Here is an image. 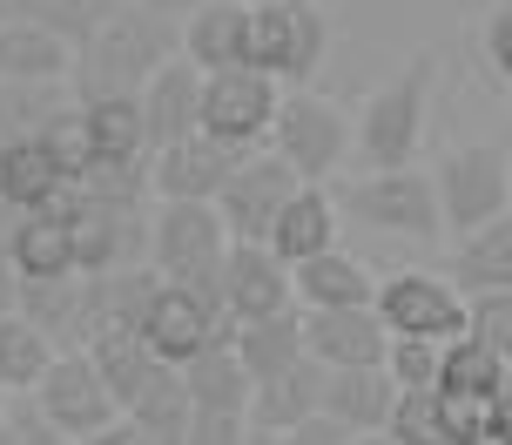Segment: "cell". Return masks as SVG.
<instances>
[{"label":"cell","mask_w":512,"mask_h":445,"mask_svg":"<svg viewBox=\"0 0 512 445\" xmlns=\"http://www.w3.org/2000/svg\"><path fill=\"white\" fill-rule=\"evenodd\" d=\"M398 445H452V425H445V398L438 392H398V412L384 425Z\"/></svg>","instance_id":"d590c367"},{"label":"cell","mask_w":512,"mask_h":445,"mask_svg":"<svg viewBox=\"0 0 512 445\" xmlns=\"http://www.w3.org/2000/svg\"><path fill=\"white\" fill-rule=\"evenodd\" d=\"M75 108V81H7L0 75V149L48 135Z\"/></svg>","instance_id":"f1b7e54d"},{"label":"cell","mask_w":512,"mask_h":445,"mask_svg":"<svg viewBox=\"0 0 512 445\" xmlns=\"http://www.w3.org/2000/svg\"><path fill=\"white\" fill-rule=\"evenodd\" d=\"M7 14H14V0H0V21H7Z\"/></svg>","instance_id":"c3c4849f"},{"label":"cell","mask_w":512,"mask_h":445,"mask_svg":"<svg viewBox=\"0 0 512 445\" xmlns=\"http://www.w3.org/2000/svg\"><path fill=\"white\" fill-rule=\"evenodd\" d=\"M142 338H149L155 365H176L189 371L203 351L236 338V324L223 317V297H209V290H189V284H162L149 297V317H142Z\"/></svg>","instance_id":"ba28073f"},{"label":"cell","mask_w":512,"mask_h":445,"mask_svg":"<svg viewBox=\"0 0 512 445\" xmlns=\"http://www.w3.org/2000/svg\"><path fill=\"white\" fill-rule=\"evenodd\" d=\"M0 203H7V196H0Z\"/></svg>","instance_id":"681fc988"},{"label":"cell","mask_w":512,"mask_h":445,"mask_svg":"<svg viewBox=\"0 0 512 445\" xmlns=\"http://www.w3.org/2000/svg\"><path fill=\"white\" fill-rule=\"evenodd\" d=\"M182 378H189V398H196V412H230V419H250L256 378H250V365L236 358V338H230V344H216V351H203V358L182 371Z\"/></svg>","instance_id":"4dcf8cb0"},{"label":"cell","mask_w":512,"mask_h":445,"mask_svg":"<svg viewBox=\"0 0 512 445\" xmlns=\"http://www.w3.org/2000/svg\"><path fill=\"white\" fill-rule=\"evenodd\" d=\"M142 7H155V14H169V21H189L203 0H142Z\"/></svg>","instance_id":"bcb514c9"},{"label":"cell","mask_w":512,"mask_h":445,"mask_svg":"<svg viewBox=\"0 0 512 445\" xmlns=\"http://www.w3.org/2000/svg\"><path fill=\"white\" fill-rule=\"evenodd\" d=\"M270 149H277L304 183H331L344 162H358V115H344L331 95L290 88L277 129H270Z\"/></svg>","instance_id":"8992f818"},{"label":"cell","mask_w":512,"mask_h":445,"mask_svg":"<svg viewBox=\"0 0 512 445\" xmlns=\"http://www.w3.org/2000/svg\"><path fill=\"white\" fill-rule=\"evenodd\" d=\"M142 115H149V142H182L203 129V68L196 61H169L162 75L142 88Z\"/></svg>","instance_id":"7402d4cb"},{"label":"cell","mask_w":512,"mask_h":445,"mask_svg":"<svg viewBox=\"0 0 512 445\" xmlns=\"http://www.w3.org/2000/svg\"><path fill=\"white\" fill-rule=\"evenodd\" d=\"M351 445H398L391 432H364V439H351Z\"/></svg>","instance_id":"7dc6e473"},{"label":"cell","mask_w":512,"mask_h":445,"mask_svg":"<svg viewBox=\"0 0 512 445\" xmlns=\"http://www.w3.org/2000/svg\"><path fill=\"white\" fill-rule=\"evenodd\" d=\"M358 304H378V277L351 250L297 263V311H358Z\"/></svg>","instance_id":"603a6c76"},{"label":"cell","mask_w":512,"mask_h":445,"mask_svg":"<svg viewBox=\"0 0 512 445\" xmlns=\"http://www.w3.org/2000/svg\"><path fill=\"white\" fill-rule=\"evenodd\" d=\"M54 358H61V344H54L27 311L0 317V398H34L41 378L54 371Z\"/></svg>","instance_id":"83f0119b"},{"label":"cell","mask_w":512,"mask_h":445,"mask_svg":"<svg viewBox=\"0 0 512 445\" xmlns=\"http://www.w3.org/2000/svg\"><path fill=\"white\" fill-rule=\"evenodd\" d=\"M21 297H27V277H21V270H14L7 257H0V317L21 311Z\"/></svg>","instance_id":"b9f144b4"},{"label":"cell","mask_w":512,"mask_h":445,"mask_svg":"<svg viewBox=\"0 0 512 445\" xmlns=\"http://www.w3.org/2000/svg\"><path fill=\"white\" fill-rule=\"evenodd\" d=\"M81 48L41 21H0V75L7 81H75Z\"/></svg>","instance_id":"ffe728a7"},{"label":"cell","mask_w":512,"mask_h":445,"mask_svg":"<svg viewBox=\"0 0 512 445\" xmlns=\"http://www.w3.org/2000/svg\"><path fill=\"white\" fill-rule=\"evenodd\" d=\"M438 54H411L391 81H378L358 108V169H411L432 122Z\"/></svg>","instance_id":"7a4b0ae2"},{"label":"cell","mask_w":512,"mask_h":445,"mask_svg":"<svg viewBox=\"0 0 512 445\" xmlns=\"http://www.w3.org/2000/svg\"><path fill=\"white\" fill-rule=\"evenodd\" d=\"M283 81H270L263 68H230V75H203V135L230 142L236 156L270 149V129L283 115Z\"/></svg>","instance_id":"9c48e42d"},{"label":"cell","mask_w":512,"mask_h":445,"mask_svg":"<svg viewBox=\"0 0 512 445\" xmlns=\"http://www.w3.org/2000/svg\"><path fill=\"white\" fill-rule=\"evenodd\" d=\"M492 432H499V439L512 445V378H506V392L492 398Z\"/></svg>","instance_id":"ee69618b"},{"label":"cell","mask_w":512,"mask_h":445,"mask_svg":"<svg viewBox=\"0 0 512 445\" xmlns=\"http://www.w3.org/2000/svg\"><path fill=\"white\" fill-rule=\"evenodd\" d=\"M236 358L250 365L256 385H270V378H283V371H297L310 358L304 311H283V317H263V324H243V331H236Z\"/></svg>","instance_id":"1f68e13d"},{"label":"cell","mask_w":512,"mask_h":445,"mask_svg":"<svg viewBox=\"0 0 512 445\" xmlns=\"http://www.w3.org/2000/svg\"><path fill=\"white\" fill-rule=\"evenodd\" d=\"M465 331L486 344L499 365H512V290H486V297H472V317H465Z\"/></svg>","instance_id":"74e56055"},{"label":"cell","mask_w":512,"mask_h":445,"mask_svg":"<svg viewBox=\"0 0 512 445\" xmlns=\"http://www.w3.org/2000/svg\"><path fill=\"white\" fill-rule=\"evenodd\" d=\"M304 344L324 371H364L391 358V324L378 317V304L358 311H304Z\"/></svg>","instance_id":"2e32d148"},{"label":"cell","mask_w":512,"mask_h":445,"mask_svg":"<svg viewBox=\"0 0 512 445\" xmlns=\"http://www.w3.org/2000/svg\"><path fill=\"white\" fill-rule=\"evenodd\" d=\"M324 412L351 432H384L391 412H398V385L384 365H364V371H331L324 378Z\"/></svg>","instance_id":"d4e9b609"},{"label":"cell","mask_w":512,"mask_h":445,"mask_svg":"<svg viewBox=\"0 0 512 445\" xmlns=\"http://www.w3.org/2000/svg\"><path fill=\"white\" fill-rule=\"evenodd\" d=\"M88 358H95V371L108 378V392L122 398V419H128V405H135V392L155 378V351L142 331H122V338H95L88 344Z\"/></svg>","instance_id":"d6a6232c"},{"label":"cell","mask_w":512,"mask_h":445,"mask_svg":"<svg viewBox=\"0 0 512 445\" xmlns=\"http://www.w3.org/2000/svg\"><path fill=\"white\" fill-rule=\"evenodd\" d=\"M297 189H304V176H297L277 149H256V156L236 162V176L223 183L216 210H223V223H230L236 243H270V230H277V216L290 210Z\"/></svg>","instance_id":"7c38bea8"},{"label":"cell","mask_w":512,"mask_h":445,"mask_svg":"<svg viewBox=\"0 0 512 445\" xmlns=\"http://www.w3.org/2000/svg\"><path fill=\"white\" fill-rule=\"evenodd\" d=\"M445 277H452L465 297L512 290V216H499V223H486V230H472V236H452Z\"/></svg>","instance_id":"484cf974"},{"label":"cell","mask_w":512,"mask_h":445,"mask_svg":"<svg viewBox=\"0 0 512 445\" xmlns=\"http://www.w3.org/2000/svg\"><path fill=\"white\" fill-rule=\"evenodd\" d=\"M122 7H128V0H14V14H21V21H41V27H54V34H68L75 48L102 21H115ZM14 14H7V21H14Z\"/></svg>","instance_id":"e575fe53"},{"label":"cell","mask_w":512,"mask_h":445,"mask_svg":"<svg viewBox=\"0 0 512 445\" xmlns=\"http://www.w3.org/2000/svg\"><path fill=\"white\" fill-rule=\"evenodd\" d=\"M128 425H135L149 445H182V439H189V425H196L189 378H182L176 365H155V378L135 392V405H128Z\"/></svg>","instance_id":"4316f807"},{"label":"cell","mask_w":512,"mask_h":445,"mask_svg":"<svg viewBox=\"0 0 512 445\" xmlns=\"http://www.w3.org/2000/svg\"><path fill=\"white\" fill-rule=\"evenodd\" d=\"M182 445H250V419H230V412H196L189 439Z\"/></svg>","instance_id":"ab89813d"},{"label":"cell","mask_w":512,"mask_h":445,"mask_svg":"<svg viewBox=\"0 0 512 445\" xmlns=\"http://www.w3.org/2000/svg\"><path fill=\"white\" fill-rule=\"evenodd\" d=\"M506 378H512V365H499L472 331L445 344V385H438V392H452V398H499V392H506Z\"/></svg>","instance_id":"836d02e7"},{"label":"cell","mask_w":512,"mask_h":445,"mask_svg":"<svg viewBox=\"0 0 512 445\" xmlns=\"http://www.w3.org/2000/svg\"><path fill=\"white\" fill-rule=\"evenodd\" d=\"M391 385L398 392H438L445 385V344H425V338H391Z\"/></svg>","instance_id":"8d00e7d4"},{"label":"cell","mask_w":512,"mask_h":445,"mask_svg":"<svg viewBox=\"0 0 512 445\" xmlns=\"http://www.w3.org/2000/svg\"><path fill=\"white\" fill-rule=\"evenodd\" d=\"M81 445H149V439H142V432H135V425H108V432H95V439H81Z\"/></svg>","instance_id":"f6af8a7d"},{"label":"cell","mask_w":512,"mask_h":445,"mask_svg":"<svg viewBox=\"0 0 512 445\" xmlns=\"http://www.w3.org/2000/svg\"><path fill=\"white\" fill-rule=\"evenodd\" d=\"M230 250H236V236H230V223H223L216 203H155L149 270L162 284H189V290H209V297H216Z\"/></svg>","instance_id":"3957f363"},{"label":"cell","mask_w":512,"mask_h":445,"mask_svg":"<svg viewBox=\"0 0 512 445\" xmlns=\"http://www.w3.org/2000/svg\"><path fill=\"white\" fill-rule=\"evenodd\" d=\"M270 250H277L290 270L310 263V257H324V250H344V196H337L331 183H304L290 196V210L277 216Z\"/></svg>","instance_id":"ac0fdd59"},{"label":"cell","mask_w":512,"mask_h":445,"mask_svg":"<svg viewBox=\"0 0 512 445\" xmlns=\"http://www.w3.org/2000/svg\"><path fill=\"white\" fill-rule=\"evenodd\" d=\"M438 210H445V236H472L512 216V156L506 142H452L438 156Z\"/></svg>","instance_id":"5b68a950"},{"label":"cell","mask_w":512,"mask_h":445,"mask_svg":"<svg viewBox=\"0 0 512 445\" xmlns=\"http://www.w3.org/2000/svg\"><path fill=\"white\" fill-rule=\"evenodd\" d=\"M216 297H223V317L243 331V324H263V317L297 311V270H290L270 243H236L230 263H223Z\"/></svg>","instance_id":"5bb4252c"},{"label":"cell","mask_w":512,"mask_h":445,"mask_svg":"<svg viewBox=\"0 0 512 445\" xmlns=\"http://www.w3.org/2000/svg\"><path fill=\"white\" fill-rule=\"evenodd\" d=\"M0 445H27V425H21V405L14 398L0 405Z\"/></svg>","instance_id":"7bdbcfd3"},{"label":"cell","mask_w":512,"mask_h":445,"mask_svg":"<svg viewBox=\"0 0 512 445\" xmlns=\"http://www.w3.org/2000/svg\"><path fill=\"white\" fill-rule=\"evenodd\" d=\"M331 54V14L317 0H256V48L250 68H263L283 88H310V75Z\"/></svg>","instance_id":"52a82bcc"},{"label":"cell","mask_w":512,"mask_h":445,"mask_svg":"<svg viewBox=\"0 0 512 445\" xmlns=\"http://www.w3.org/2000/svg\"><path fill=\"white\" fill-rule=\"evenodd\" d=\"M7 263L21 270L27 284H61V277H81V250H75V223L68 210H27L21 236H14V250Z\"/></svg>","instance_id":"44dd1931"},{"label":"cell","mask_w":512,"mask_h":445,"mask_svg":"<svg viewBox=\"0 0 512 445\" xmlns=\"http://www.w3.org/2000/svg\"><path fill=\"white\" fill-rule=\"evenodd\" d=\"M378 317L391 324V338L452 344V338H465L472 297H465L445 270H391L378 284Z\"/></svg>","instance_id":"30bf717a"},{"label":"cell","mask_w":512,"mask_h":445,"mask_svg":"<svg viewBox=\"0 0 512 445\" xmlns=\"http://www.w3.org/2000/svg\"><path fill=\"white\" fill-rule=\"evenodd\" d=\"M81 122H88V142H95V162H149V115H142V95H108V102H81Z\"/></svg>","instance_id":"f546056e"},{"label":"cell","mask_w":512,"mask_h":445,"mask_svg":"<svg viewBox=\"0 0 512 445\" xmlns=\"http://www.w3.org/2000/svg\"><path fill=\"white\" fill-rule=\"evenodd\" d=\"M0 196L14 210H61L75 196V176L61 169V156H54L41 135L34 142H7L0 149Z\"/></svg>","instance_id":"d6986e66"},{"label":"cell","mask_w":512,"mask_h":445,"mask_svg":"<svg viewBox=\"0 0 512 445\" xmlns=\"http://www.w3.org/2000/svg\"><path fill=\"white\" fill-rule=\"evenodd\" d=\"M169 61H182V21L128 0L115 21H102L81 41L75 61V102H108V95H142Z\"/></svg>","instance_id":"6da1fadb"},{"label":"cell","mask_w":512,"mask_h":445,"mask_svg":"<svg viewBox=\"0 0 512 445\" xmlns=\"http://www.w3.org/2000/svg\"><path fill=\"white\" fill-rule=\"evenodd\" d=\"M34 405H41V419L61 425L75 445L95 439V432H108V425H122V398L108 392V378L95 371V358H88V351H61V358H54V371L41 378Z\"/></svg>","instance_id":"4fadbf2b"},{"label":"cell","mask_w":512,"mask_h":445,"mask_svg":"<svg viewBox=\"0 0 512 445\" xmlns=\"http://www.w3.org/2000/svg\"><path fill=\"white\" fill-rule=\"evenodd\" d=\"M351 439H364V432H351V425H337L331 412H317V419H304V425H297V432H290L283 445H351Z\"/></svg>","instance_id":"60d3db41"},{"label":"cell","mask_w":512,"mask_h":445,"mask_svg":"<svg viewBox=\"0 0 512 445\" xmlns=\"http://www.w3.org/2000/svg\"><path fill=\"white\" fill-rule=\"evenodd\" d=\"M479 41H486V68L512 88V0H499L486 14V34H479Z\"/></svg>","instance_id":"f35d334b"},{"label":"cell","mask_w":512,"mask_h":445,"mask_svg":"<svg viewBox=\"0 0 512 445\" xmlns=\"http://www.w3.org/2000/svg\"><path fill=\"white\" fill-rule=\"evenodd\" d=\"M324 378H331V371L317 365V358H304L297 371H283V378H270V385H256L250 425H256V432L290 439L304 419H317V412H324Z\"/></svg>","instance_id":"cb8c5ba5"},{"label":"cell","mask_w":512,"mask_h":445,"mask_svg":"<svg viewBox=\"0 0 512 445\" xmlns=\"http://www.w3.org/2000/svg\"><path fill=\"white\" fill-rule=\"evenodd\" d=\"M250 48H256V0H203L182 21V61H196L203 75L250 68Z\"/></svg>","instance_id":"e0dca14e"},{"label":"cell","mask_w":512,"mask_h":445,"mask_svg":"<svg viewBox=\"0 0 512 445\" xmlns=\"http://www.w3.org/2000/svg\"><path fill=\"white\" fill-rule=\"evenodd\" d=\"M344 216H358L364 230L391 236V243H438L445 210H438V176L432 169H364L344 183Z\"/></svg>","instance_id":"277c9868"},{"label":"cell","mask_w":512,"mask_h":445,"mask_svg":"<svg viewBox=\"0 0 512 445\" xmlns=\"http://www.w3.org/2000/svg\"><path fill=\"white\" fill-rule=\"evenodd\" d=\"M236 162L243 156H236L230 142L196 129V135H182V142H162L149 156V189H155V203H216L223 183L236 176Z\"/></svg>","instance_id":"9a60e30c"},{"label":"cell","mask_w":512,"mask_h":445,"mask_svg":"<svg viewBox=\"0 0 512 445\" xmlns=\"http://www.w3.org/2000/svg\"><path fill=\"white\" fill-rule=\"evenodd\" d=\"M75 223L81 277H115V270H142L149 263V203H108V196H68L61 203Z\"/></svg>","instance_id":"8fae6325"}]
</instances>
